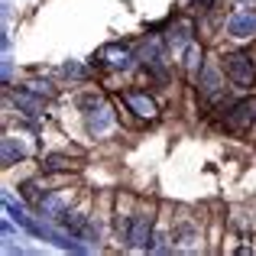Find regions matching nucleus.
I'll return each instance as SVG.
<instances>
[{
	"label": "nucleus",
	"mask_w": 256,
	"mask_h": 256,
	"mask_svg": "<svg viewBox=\"0 0 256 256\" xmlns=\"http://www.w3.org/2000/svg\"><path fill=\"white\" fill-rule=\"evenodd\" d=\"M224 72L230 75V82L237 88H250L253 75H256V65L250 62V56H244V52H230V56H224Z\"/></svg>",
	"instance_id": "nucleus-1"
},
{
	"label": "nucleus",
	"mask_w": 256,
	"mask_h": 256,
	"mask_svg": "<svg viewBox=\"0 0 256 256\" xmlns=\"http://www.w3.org/2000/svg\"><path fill=\"white\" fill-rule=\"evenodd\" d=\"M152 220H150V214H136V218L126 224V244L130 246H136V250H150L152 246Z\"/></svg>",
	"instance_id": "nucleus-2"
},
{
	"label": "nucleus",
	"mask_w": 256,
	"mask_h": 256,
	"mask_svg": "<svg viewBox=\"0 0 256 256\" xmlns=\"http://www.w3.org/2000/svg\"><path fill=\"white\" fill-rule=\"evenodd\" d=\"M84 107H88V130H91V133L110 130V124H114V107L107 104V100L94 98V100H84Z\"/></svg>",
	"instance_id": "nucleus-3"
},
{
	"label": "nucleus",
	"mask_w": 256,
	"mask_h": 256,
	"mask_svg": "<svg viewBox=\"0 0 256 256\" xmlns=\"http://www.w3.org/2000/svg\"><path fill=\"white\" fill-rule=\"evenodd\" d=\"M98 58L107 65V68H114V72H126L133 65V49H130V46L110 42V46H104V49L98 52Z\"/></svg>",
	"instance_id": "nucleus-4"
},
{
	"label": "nucleus",
	"mask_w": 256,
	"mask_h": 256,
	"mask_svg": "<svg viewBox=\"0 0 256 256\" xmlns=\"http://www.w3.org/2000/svg\"><path fill=\"white\" fill-rule=\"evenodd\" d=\"M227 32H230L234 39H250V36H256V13H253V6H250V10L230 13V20H227Z\"/></svg>",
	"instance_id": "nucleus-5"
},
{
	"label": "nucleus",
	"mask_w": 256,
	"mask_h": 256,
	"mask_svg": "<svg viewBox=\"0 0 256 256\" xmlns=\"http://www.w3.org/2000/svg\"><path fill=\"white\" fill-rule=\"evenodd\" d=\"M124 100H126V107H130L136 117H146V120L156 117V100H152L146 91H126Z\"/></svg>",
	"instance_id": "nucleus-6"
},
{
	"label": "nucleus",
	"mask_w": 256,
	"mask_h": 256,
	"mask_svg": "<svg viewBox=\"0 0 256 256\" xmlns=\"http://www.w3.org/2000/svg\"><path fill=\"white\" fill-rule=\"evenodd\" d=\"M256 120V98H244L234 104V110L227 114V126H250Z\"/></svg>",
	"instance_id": "nucleus-7"
},
{
	"label": "nucleus",
	"mask_w": 256,
	"mask_h": 256,
	"mask_svg": "<svg viewBox=\"0 0 256 256\" xmlns=\"http://www.w3.org/2000/svg\"><path fill=\"white\" fill-rule=\"evenodd\" d=\"M13 100H16V107L26 114V117H36V114H42V98H39V94H32L30 88L16 91V94H13Z\"/></svg>",
	"instance_id": "nucleus-8"
},
{
	"label": "nucleus",
	"mask_w": 256,
	"mask_h": 256,
	"mask_svg": "<svg viewBox=\"0 0 256 256\" xmlns=\"http://www.w3.org/2000/svg\"><path fill=\"white\" fill-rule=\"evenodd\" d=\"M198 91L204 94V98H218V94L224 91L218 68H204V72H201V78H198Z\"/></svg>",
	"instance_id": "nucleus-9"
},
{
	"label": "nucleus",
	"mask_w": 256,
	"mask_h": 256,
	"mask_svg": "<svg viewBox=\"0 0 256 256\" xmlns=\"http://www.w3.org/2000/svg\"><path fill=\"white\" fill-rule=\"evenodd\" d=\"M166 42H169L172 49H182V46H188V42H192V23H188V20H178V23L169 30Z\"/></svg>",
	"instance_id": "nucleus-10"
},
{
	"label": "nucleus",
	"mask_w": 256,
	"mask_h": 256,
	"mask_svg": "<svg viewBox=\"0 0 256 256\" xmlns=\"http://www.w3.org/2000/svg\"><path fill=\"white\" fill-rule=\"evenodd\" d=\"M36 211L42 214V218H56L58 220V214L65 211V201L58 198V194H42V198L36 201Z\"/></svg>",
	"instance_id": "nucleus-11"
},
{
	"label": "nucleus",
	"mask_w": 256,
	"mask_h": 256,
	"mask_svg": "<svg viewBox=\"0 0 256 256\" xmlns=\"http://www.w3.org/2000/svg\"><path fill=\"white\" fill-rule=\"evenodd\" d=\"M23 156H26L23 146H20L13 136H4V143H0V162H4V166H13V162H20Z\"/></svg>",
	"instance_id": "nucleus-12"
},
{
	"label": "nucleus",
	"mask_w": 256,
	"mask_h": 256,
	"mask_svg": "<svg viewBox=\"0 0 256 256\" xmlns=\"http://www.w3.org/2000/svg\"><path fill=\"white\" fill-rule=\"evenodd\" d=\"M198 68H201V49L192 42V46H188V52H185V72L192 78H198Z\"/></svg>",
	"instance_id": "nucleus-13"
},
{
	"label": "nucleus",
	"mask_w": 256,
	"mask_h": 256,
	"mask_svg": "<svg viewBox=\"0 0 256 256\" xmlns=\"http://www.w3.org/2000/svg\"><path fill=\"white\" fill-rule=\"evenodd\" d=\"M26 88H30L32 94H39V98H52V94H56V91L49 88V82H30Z\"/></svg>",
	"instance_id": "nucleus-14"
},
{
	"label": "nucleus",
	"mask_w": 256,
	"mask_h": 256,
	"mask_svg": "<svg viewBox=\"0 0 256 256\" xmlns=\"http://www.w3.org/2000/svg\"><path fill=\"white\" fill-rule=\"evenodd\" d=\"M250 58H253V65H256V46H253V56H250Z\"/></svg>",
	"instance_id": "nucleus-15"
}]
</instances>
